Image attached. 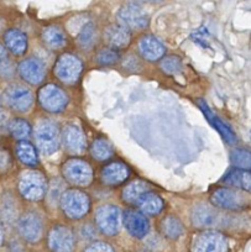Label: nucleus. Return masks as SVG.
Segmentation results:
<instances>
[{"label": "nucleus", "instance_id": "24", "mask_svg": "<svg viewBox=\"0 0 251 252\" xmlns=\"http://www.w3.org/2000/svg\"><path fill=\"white\" fill-rule=\"evenodd\" d=\"M224 183L234 187L236 189H243L249 192L250 190V172L245 169H231L223 178Z\"/></svg>", "mask_w": 251, "mask_h": 252}, {"label": "nucleus", "instance_id": "29", "mask_svg": "<svg viewBox=\"0 0 251 252\" xmlns=\"http://www.w3.org/2000/svg\"><path fill=\"white\" fill-rule=\"evenodd\" d=\"M91 154L93 158L98 161H106L113 155V147L107 140L97 139L91 146Z\"/></svg>", "mask_w": 251, "mask_h": 252}, {"label": "nucleus", "instance_id": "4", "mask_svg": "<svg viewBox=\"0 0 251 252\" xmlns=\"http://www.w3.org/2000/svg\"><path fill=\"white\" fill-rule=\"evenodd\" d=\"M116 19L119 25L128 30H143L150 23L148 14L136 3H129L119 9Z\"/></svg>", "mask_w": 251, "mask_h": 252}, {"label": "nucleus", "instance_id": "34", "mask_svg": "<svg viewBox=\"0 0 251 252\" xmlns=\"http://www.w3.org/2000/svg\"><path fill=\"white\" fill-rule=\"evenodd\" d=\"M119 57L120 56H119L118 51L113 50V48H106L97 55V62L103 66H109V64H114L118 62Z\"/></svg>", "mask_w": 251, "mask_h": 252}, {"label": "nucleus", "instance_id": "3", "mask_svg": "<svg viewBox=\"0 0 251 252\" xmlns=\"http://www.w3.org/2000/svg\"><path fill=\"white\" fill-rule=\"evenodd\" d=\"M35 140L41 154H55L60 146V131L57 125L51 120L40 121L36 126Z\"/></svg>", "mask_w": 251, "mask_h": 252}, {"label": "nucleus", "instance_id": "12", "mask_svg": "<svg viewBox=\"0 0 251 252\" xmlns=\"http://www.w3.org/2000/svg\"><path fill=\"white\" fill-rule=\"evenodd\" d=\"M4 99L13 110L19 111V113L28 111L34 103V96L30 89L23 86L9 87L4 93Z\"/></svg>", "mask_w": 251, "mask_h": 252}, {"label": "nucleus", "instance_id": "30", "mask_svg": "<svg viewBox=\"0 0 251 252\" xmlns=\"http://www.w3.org/2000/svg\"><path fill=\"white\" fill-rule=\"evenodd\" d=\"M9 130H10V134L13 135L14 139L19 140V141H24L31 134L30 124L24 119H15V120L11 121L10 125H9Z\"/></svg>", "mask_w": 251, "mask_h": 252}, {"label": "nucleus", "instance_id": "39", "mask_svg": "<svg viewBox=\"0 0 251 252\" xmlns=\"http://www.w3.org/2000/svg\"><path fill=\"white\" fill-rule=\"evenodd\" d=\"M3 240H4V230L1 224H0V245L3 244Z\"/></svg>", "mask_w": 251, "mask_h": 252}, {"label": "nucleus", "instance_id": "38", "mask_svg": "<svg viewBox=\"0 0 251 252\" xmlns=\"http://www.w3.org/2000/svg\"><path fill=\"white\" fill-rule=\"evenodd\" d=\"M6 58V50L1 43H0V62Z\"/></svg>", "mask_w": 251, "mask_h": 252}, {"label": "nucleus", "instance_id": "35", "mask_svg": "<svg viewBox=\"0 0 251 252\" xmlns=\"http://www.w3.org/2000/svg\"><path fill=\"white\" fill-rule=\"evenodd\" d=\"M84 252H115V251H114L113 247H111L109 244H107V242L97 241L89 245V246L84 250Z\"/></svg>", "mask_w": 251, "mask_h": 252}, {"label": "nucleus", "instance_id": "37", "mask_svg": "<svg viewBox=\"0 0 251 252\" xmlns=\"http://www.w3.org/2000/svg\"><path fill=\"white\" fill-rule=\"evenodd\" d=\"M8 162L9 158L6 152H4L3 150H0V168H5V167L8 166Z\"/></svg>", "mask_w": 251, "mask_h": 252}, {"label": "nucleus", "instance_id": "10", "mask_svg": "<svg viewBox=\"0 0 251 252\" xmlns=\"http://www.w3.org/2000/svg\"><path fill=\"white\" fill-rule=\"evenodd\" d=\"M211 202L214 207L226 210H240L248 205L244 194L230 188H219L214 190Z\"/></svg>", "mask_w": 251, "mask_h": 252}, {"label": "nucleus", "instance_id": "40", "mask_svg": "<svg viewBox=\"0 0 251 252\" xmlns=\"http://www.w3.org/2000/svg\"><path fill=\"white\" fill-rule=\"evenodd\" d=\"M139 1H147V3H160L162 0H139Z\"/></svg>", "mask_w": 251, "mask_h": 252}, {"label": "nucleus", "instance_id": "31", "mask_svg": "<svg viewBox=\"0 0 251 252\" xmlns=\"http://www.w3.org/2000/svg\"><path fill=\"white\" fill-rule=\"evenodd\" d=\"M97 41V30L93 24H87L83 26L78 35V42L80 43L83 48H91L93 47Z\"/></svg>", "mask_w": 251, "mask_h": 252}, {"label": "nucleus", "instance_id": "20", "mask_svg": "<svg viewBox=\"0 0 251 252\" xmlns=\"http://www.w3.org/2000/svg\"><path fill=\"white\" fill-rule=\"evenodd\" d=\"M5 46L14 55L21 56L28 50V37L25 33L18 29H10L4 35Z\"/></svg>", "mask_w": 251, "mask_h": 252}, {"label": "nucleus", "instance_id": "27", "mask_svg": "<svg viewBox=\"0 0 251 252\" xmlns=\"http://www.w3.org/2000/svg\"><path fill=\"white\" fill-rule=\"evenodd\" d=\"M161 231L167 239L176 240L183 234V225L179 218L169 215L161 221Z\"/></svg>", "mask_w": 251, "mask_h": 252}, {"label": "nucleus", "instance_id": "9", "mask_svg": "<svg viewBox=\"0 0 251 252\" xmlns=\"http://www.w3.org/2000/svg\"><path fill=\"white\" fill-rule=\"evenodd\" d=\"M38 103L50 113H60L67 105L68 96L60 87L47 84L38 91Z\"/></svg>", "mask_w": 251, "mask_h": 252}, {"label": "nucleus", "instance_id": "21", "mask_svg": "<svg viewBox=\"0 0 251 252\" xmlns=\"http://www.w3.org/2000/svg\"><path fill=\"white\" fill-rule=\"evenodd\" d=\"M107 42L118 48H123L130 42V31L121 25H110L104 31Z\"/></svg>", "mask_w": 251, "mask_h": 252}, {"label": "nucleus", "instance_id": "5", "mask_svg": "<svg viewBox=\"0 0 251 252\" xmlns=\"http://www.w3.org/2000/svg\"><path fill=\"white\" fill-rule=\"evenodd\" d=\"M96 224L104 235L114 236L118 234L121 226L120 209L111 204L102 205L96 212Z\"/></svg>", "mask_w": 251, "mask_h": 252}, {"label": "nucleus", "instance_id": "18", "mask_svg": "<svg viewBox=\"0 0 251 252\" xmlns=\"http://www.w3.org/2000/svg\"><path fill=\"white\" fill-rule=\"evenodd\" d=\"M139 52L143 58L148 61H157L163 57L166 48L158 38L153 36H145L139 41Z\"/></svg>", "mask_w": 251, "mask_h": 252}, {"label": "nucleus", "instance_id": "7", "mask_svg": "<svg viewBox=\"0 0 251 252\" xmlns=\"http://www.w3.org/2000/svg\"><path fill=\"white\" fill-rule=\"evenodd\" d=\"M229 244L221 232L207 230L196 236L192 244V252H228Z\"/></svg>", "mask_w": 251, "mask_h": 252}, {"label": "nucleus", "instance_id": "15", "mask_svg": "<svg viewBox=\"0 0 251 252\" xmlns=\"http://www.w3.org/2000/svg\"><path fill=\"white\" fill-rule=\"evenodd\" d=\"M123 222L129 234L136 239H143L150 231V224L145 215L138 210H126L123 215Z\"/></svg>", "mask_w": 251, "mask_h": 252}, {"label": "nucleus", "instance_id": "1", "mask_svg": "<svg viewBox=\"0 0 251 252\" xmlns=\"http://www.w3.org/2000/svg\"><path fill=\"white\" fill-rule=\"evenodd\" d=\"M61 209L70 219H80L88 213L91 200L79 189H70L61 195Z\"/></svg>", "mask_w": 251, "mask_h": 252}, {"label": "nucleus", "instance_id": "13", "mask_svg": "<svg viewBox=\"0 0 251 252\" xmlns=\"http://www.w3.org/2000/svg\"><path fill=\"white\" fill-rule=\"evenodd\" d=\"M19 234L28 242H37L42 237L43 225L42 220L37 214L28 213L19 219L18 222Z\"/></svg>", "mask_w": 251, "mask_h": 252}, {"label": "nucleus", "instance_id": "22", "mask_svg": "<svg viewBox=\"0 0 251 252\" xmlns=\"http://www.w3.org/2000/svg\"><path fill=\"white\" fill-rule=\"evenodd\" d=\"M199 105H201V109L203 110V113L206 114V116H207V119L209 120V123H211L212 125H213L214 127H215V129L220 132L221 136H223L224 139L229 142V144H236V136H235V134H234L233 130H231L230 127H229V126L224 123V121H221L218 116L214 115V114L212 113L211 109L208 108V105H207L204 101H202V100L199 101Z\"/></svg>", "mask_w": 251, "mask_h": 252}, {"label": "nucleus", "instance_id": "32", "mask_svg": "<svg viewBox=\"0 0 251 252\" xmlns=\"http://www.w3.org/2000/svg\"><path fill=\"white\" fill-rule=\"evenodd\" d=\"M231 163L239 169H250V154L245 150L235 149L231 152Z\"/></svg>", "mask_w": 251, "mask_h": 252}, {"label": "nucleus", "instance_id": "16", "mask_svg": "<svg viewBox=\"0 0 251 252\" xmlns=\"http://www.w3.org/2000/svg\"><path fill=\"white\" fill-rule=\"evenodd\" d=\"M63 146L72 154H82L87 149L86 135L79 126L67 125L62 131Z\"/></svg>", "mask_w": 251, "mask_h": 252}, {"label": "nucleus", "instance_id": "8", "mask_svg": "<svg viewBox=\"0 0 251 252\" xmlns=\"http://www.w3.org/2000/svg\"><path fill=\"white\" fill-rule=\"evenodd\" d=\"M83 64L79 58L66 53L57 60L55 64V74L61 82L66 84H73L79 79Z\"/></svg>", "mask_w": 251, "mask_h": 252}, {"label": "nucleus", "instance_id": "11", "mask_svg": "<svg viewBox=\"0 0 251 252\" xmlns=\"http://www.w3.org/2000/svg\"><path fill=\"white\" fill-rule=\"evenodd\" d=\"M47 242L52 252H73L75 246V237L70 227L57 225L48 234Z\"/></svg>", "mask_w": 251, "mask_h": 252}, {"label": "nucleus", "instance_id": "17", "mask_svg": "<svg viewBox=\"0 0 251 252\" xmlns=\"http://www.w3.org/2000/svg\"><path fill=\"white\" fill-rule=\"evenodd\" d=\"M220 214L207 204H197L192 212V221L197 227H214L218 225Z\"/></svg>", "mask_w": 251, "mask_h": 252}, {"label": "nucleus", "instance_id": "25", "mask_svg": "<svg viewBox=\"0 0 251 252\" xmlns=\"http://www.w3.org/2000/svg\"><path fill=\"white\" fill-rule=\"evenodd\" d=\"M42 40L51 50H60L66 45V35L57 26H48L43 30Z\"/></svg>", "mask_w": 251, "mask_h": 252}, {"label": "nucleus", "instance_id": "23", "mask_svg": "<svg viewBox=\"0 0 251 252\" xmlns=\"http://www.w3.org/2000/svg\"><path fill=\"white\" fill-rule=\"evenodd\" d=\"M138 207L141 210L143 214L147 215H156L158 213H161V210L163 209V200L161 199L160 195H157L156 193L152 192H146L140 199L138 200Z\"/></svg>", "mask_w": 251, "mask_h": 252}, {"label": "nucleus", "instance_id": "36", "mask_svg": "<svg viewBox=\"0 0 251 252\" xmlns=\"http://www.w3.org/2000/svg\"><path fill=\"white\" fill-rule=\"evenodd\" d=\"M14 74V67L13 62L8 60V57L5 60H3L0 62V76H3L4 78H9Z\"/></svg>", "mask_w": 251, "mask_h": 252}, {"label": "nucleus", "instance_id": "26", "mask_svg": "<svg viewBox=\"0 0 251 252\" xmlns=\"http://www.w3.org/2000/svg\"><path fill=\"white\" fill-rule=\"evenodd\" d=\"M148 190H150V187L146 182L134 181L124 188L123 199L126 203H130V204H136L138 200Z\"/></svg>", "mask_w": 251, "mask_h": 252}, {"label": "nucleus", "instance_id": "14", "mask_svg": "<svg viewBox=\"0 0 251 252\" xmlns=\"http://www.w3.org/2000/svg\"><path fill=\"white\" fill-rule=\"evenodd\" d=\"M19 73L21 78L30 84H40L46 77V67L38 58L30 57L19 64Z\"/></svg>", "mask_w": 251, "mask_h": 252}, {"label": "nucleus", "instance_id": "19", "mask_svg": "<svg viewBox=\"0 0 251 252\" xmlns=\"http://www.w3.org/2000/svg\"><path fill=\"white\" fill-rule=\"evenodd\" d=\"M129 177V168L121 162L107 164L102 171V179L108 186H118Z\"/></svg>", "mask_w": 251, "mask_h": 252}, {"label": "nucleus", "instance_id": "28", "mask_svg": "<svg viewBox=\"0 0 251 252\" xmlns=\"http://www.w3.org/2000/svg\"><path fill=\"white\" fill-rule=\"evenodd\" d=\"M16 156L24 164H28V166L37 164V152H36L35 147L25 140L19 142L16 146Z\"/></svg>", "mask_w": 251, "mask_h": 252}, {"label": "nucleus", "instance_id": "2", "mask_svg": "<svg viewBox=\"0 0 251 252\" xmlns=\"http://www.w3.org/2000/svg\"><path fill=\"white\" fill-rule=\"evenodd\" d=\"M47 182L45 176L38 171H26L19 179V190L25 199L37 202L46 194Z\"/></svg>", "mask_w": 251, "mask_h": 252}, {"label": "nucleus", "instance_id": "6", "mask_svg": "<svg viewBox=\"0 0 251 252\" xmlns=\"http://www.w3.org/2000/svg\"><path fill=\"white\" fill-rule=\"evenodd\" d=\"M62 172L65 178L74 186L86 187L89 186L93 181V169L83 159H68L63 164Z\"/></svg>", "mask_w": 251, "mask_h": 252}, {"label": "nucleus", "instance_id": "33", "mask_svg": "<svg viewBox=\"0 0 251 252\" xmlns=\"http://www.w3.org/2000/svg\"><path fill=\"white\" fill-rule=\"evenodd\" d=\"M161 69L166 74H176L182 69V61L177 56H169L161 61Z\"/></svg>", "mask_w": 251, "mask_h": 252}]
</instances>
